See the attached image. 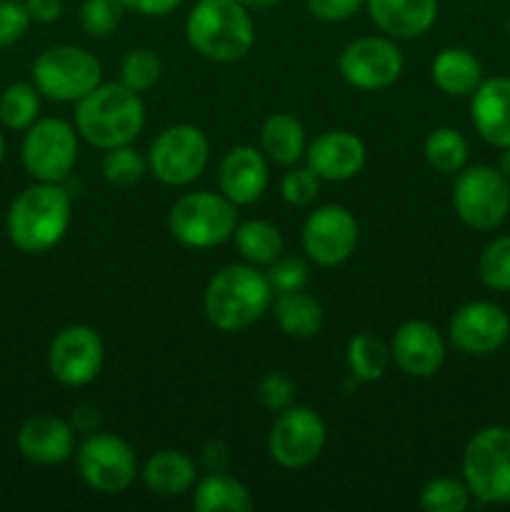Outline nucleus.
Wrapping results in <instances>:
<instances>
[{
  "label": "nucleus",
  "instance_id": "f257e3e1",
  "mask_svg": "<svg viewBox=\"0 0 510 512\" xmlns=\"http://www.w3.org/2000/svg\"><path fill=\"white\" fill-rule=\"evenodd\" d=\"M275 290L258 265L233 263L220 268L205 288V318L223 333H238L270 310Z\"/></svg>",
  "mask_w": 510,
  "mask_h": 512
},
{
  "label": "nucleus",
  "instance_id": "f03ea898",
  "mask_svg": "<svg viewBox=\"0 0 510 512\" xmlns=\"http://www.w3.org/2000/svg\"><path fill=\"white\" fill-rule=\"evenodd\" d=\"M145 125V105L135 90L123 83H100L93 93L78 100L75 130L98 150L130 145Z\"/></svg>",
  "mask_w": 510,
  "mask_h": 512
},
{
  "label": "nucleus",
  "instance_id": "7ed1b4c3",
  "mask_svg": "<svg viewBox=\"0 0 510 512\" xmlns=\"http://www.w3.org/2000/svg\"><path fill=\"white\" fill-rule=\"evenodd\" d=\"M70 195L60 183H35L13 200L8 210V238L23 253H45L70 228Z\"/></svg>",
  "mask_w": 510,
  "mask_h": 512
},
{
  "label": "nucleus",
  "instance_id": "20e7f679",
  "mask_svg": "<svg viewBox=\"0 0 510 512\" xmlns=\"http://www.w3.org/2000/svg\"><path fill=\"white\" fill-rule=\"evenodd\" d=\"M185 38L203 58L235 63L253 48L255 25L238 0H198L185 20Z\"/></svg>",
  "mask_w": 510,
  "mask_h": 512
},
{
  "label": "nucleus",
  "instance_id": "39448f33",
  "mask_svg": "<svg viewBox=\"0 0 510 512\" xmlns=\"http://www.w3.org/2000/svg\"><path fill=\"white\" fill-rule=\"evenodd\" d=\"M463 480L480 503H510V428L488 425L468 440L463 450Z\"/></svg>",
  "mask_w": 510,
  "mask_h": 512
},
{
  "label": "nucleus",
  "instance_id": "423d86ee",
  "mask_svg": "<svg viewBox=\"0 0 510 512\" xmlns=\"http://www.w3.org/2000/svg\"><path fill=\"white\" fill-rule=\"evenodd\" d=\"M238 205L230 203L223 193H188L173 205L168 215V228L185 248L205 250L223 245L233 238L238 228Z\"/></svg>",
  "mask_w": 510,
  "mask_h": 512
},
{
  "label": "nucleus",
  "instance_id": "0eeeda50",
  "mask_svg": "<svg viewBox=\"0 0 510 512\" xmlns=\"http://www.w3.org/2000/svg\"><path fill=\"white\" fill-rule=\"evenodd\" d=\"M103 80L100 60L78 45H55L33 63V83L40 95L58 103H78Z\"/></svg>",
  "mask_w": 510,
  "mask_h": 512
},
{
  "label": "nucleus",
  "instance_id": "6e6552de",
  "mask_svg": "<svg viewBox=\"0 0 510 512\" xmlns=\"http://www.w3.org/2000/svg\"><path fill=\"white\" fill-rule=\"evenodd\" d=\"M453 208L473 230H493L510 213V183L498 168H463L453 185Z\"/></svg>",
  "mask_w": 510,
  "mask_h": 512
},
{
  "label": "nucleus",
  "instance_id": "1a4fd4ad",
  "mask_svg": "<svg viewBox=\"0 0 510 512\" xmlns=\"http://www.w3.org/2000/svg\"><path fill=\"white\" fill-rule=\"evenodd\" d=\"M20 158L38 183H63L78 163V133L60 118L35 120L25 130Z\"/></svg>",
  "mask_w": 510,
  "mask_h": 512
},
{
  "label": "nucleus",
  "instance_id": "9d476101",
  "mask_svg": "<svg viewBox=\"0 0 510 512\" xmlns=\"http://www.w3.org/2000/svg\"><path fill=\"white\" fill-rule=\"evenodd\" d=\"M210 143L195 125L180 123L165 128L153 140L148 153V170L165 185H190L208 168Z\"/></svg>",
  "mask_w": 510,
  "mask_h": 512
},
{
  "label": "nucleus",
  "instance_id": "9b49d317",
  "mask_svg": "<svg viewBox=\"0 0 510 512\" xmlns=\"http://www.w3.org/2000/svg\"><path fill=\"white\" fill-rule=\"evenodd\" d=\"M78 470L95 493L118 495L138 475V455L128 440L113 433H93L78 448Z\"/></svg>",
  "mask_w": 510,
  "mask_h": 512
},
{
  "label": "nucleus",
  "instance_id": "f8f14e48",
  "mask_svg": "<svg viewBox=\"0 0 510 512\" xmlns=\"http://www.w3.org/2000/svg\"><path fill=\"white\" fill-rule=\"evenodd\" d=\"M325 438H328V430L313 408L290 405L283 413H278L270 428L268 453L280 468H308L323 453Z\"/></svg>",
  "mask_w": 510,
  "mask_h": 512
},
{
  "label": "nucleus",
  "instance_id": "ddd939ff",
  "mask_svg": "<svg viewBox=\"0 0 510 512\" xmlns=\"http://www.w3.org/2000/svg\"><path fill=\"white\" fill-rule=\"evenodd\" d=\"M105 348L100 335L88 325H68L53 338L48 350V368L58 383L80 388L98 378Z\"/></svg>",
  "mask_w": 510,
  "mask_h": 512
},
{
  "label": "nucleus",
  "instance_id": "4468645a",
  "mask_svg": "<svg viewBox=\"0 0 510 512\" xmlns=\"http://www.w3.org/2000/svg\"><path fill=\"white\" fill-rule=\"evenodd\" d=\"M340 75L358 90L390 88L403 73V53L390 38H358L340 53Z\"/></svg>",
  "mask_w": 510,
  "mask_h": 512
},
{
  "label": "nucleus",
  "instance_id": "2eb2a0df",
  "mask_svg": "<svg viewBox=\"0 0 510 512\" xmlns=\"http://www.w3.org/2000/svg\"><path fill=\"white\" fill-rule=\"evenodd\" d=\"M358 245V223L343 205H323L303 225V250L315 265L335 268L353 255Z\"/></svg>",
  "mask_w": 510,
  "mask_h": 512
},
{
  "label": "nucleus",
  "instance_id": "dca6fc26",
  "mask_svg": "<svg viewBox=\"0 0 510 512\" xmlns=\"http://www.w3.org/2000/svg\"><path fill=\"white\" fill-rule=\"evenodd\" d=\"M450 343L465 355H490L505 345L510 335V318L490 300H473L460 305L450 318Z\"/></svg>",
  "mask_w": 510,
  "mask_h": 512
},
{
  "label": "nucleus",
  "instance_id": "f3484780",
  "mask_svg": "<svg viewBox=\"0 0 510 512\" xmlns=\"http://www.w3.org/2000/svg\"><path fill=\"white\" fill-rule=\"evenodd\" d=\"M390 358L410 378H433L445 363V340L435 325L408 320L390 340Z\"/></svg>",
  "mask_w": 510,
  "mask_h": 512
},
{
  "label": "nucleus",
  "instance_id": "a211bd4d",
  "mask_svg": "<svg viewBox=\"0 0 510 512\" xmlns=\"http://www.w3.org/2000/svg\"><path fill=\"white\" fill-rule=\"evenodd\" d=\"M305 165L320 180L343 183L363 170L365 145L358 135L348 130H328L305 148Z\"/></svg>",
  "mask_w": 510,
  "mask_h": 512
},
{
  "label": "nucleus",
  "instance_id": "6ab92c4d",
  "mask_svg": "<svg viewBox=\"0 0 510 512\" xmlns=\"http://www.w3.org/2000/svg\"><path fill=\"white\" fill-rule=\"evenodd\" d=\"M268 163L253 145H235L220 160V193L235 205H253L268 188Z\"/></svg>",
  "mask_w": 510,
  "mask_h": 512
},
{
  "label": "nucleus",
  "instance_id": "aec40b11",
  "mask_svg": "<svg viewBox=\"0 0 510 512\" xmlns=\"http://www.w3.org/2000/svg\"><path fill=\"white\" fill-rule=\"evenodd\" d=\"M18 450L38 465H60L75 453V433L55 415H35L18 430Z\"/></svg>",
  "mask_w": 510,
  "mask_h": 512
},
{
  "label": "nucleus",
  "instance_id": "412c9836",
  "mask_svg": "<svg viewBox=\"0 0 510 512\" xmlns=\"http://www.w3.org/2000/svg\"><path fill=\"white\" fill-rule=\"evenodd\" d=\"M470 118L485 143L495 148L510 145V78H488L470 100Z\"/></svg>",
  "mask_w": 510,
  "mask_h": 512
},
{
  "label": "nucleus",
  "instance_id": "4be33fe9",
  "mask_svg": "<svg viewBox=\"0 0 510 512\" xmlns=\"http://www.w3.org/2000/svg\"><path fill=\"white\" fill-rule=\"evenodd\" d=\"M365 8L388 38H418L438 20V0H365Z\"/></svg>",
  "mask_w": 510,
  "mask_h": 512
},
{
  "label": "nucleus",
  "instance_id": "5701e85b",
  "mask_svg": "<svg viewBox=\"0 0 510 512\" xmlns=\"http://www.w3.org/2000/svg\"><path fill=\"white\" fill-rule=\"evenodd\" d=\"M433 83L450 98H465L478 90L483 83V65L470 50L465 48H445L440 50L430 65Z\"/></svg>",
  "mask_w": 510,
  "mask_h": 512
},
{
  "label": "nucleus",
  "instance_id": "b1692460",
  "mask_svg": "<svg viewBox=\"0 0 510 512\" xmlns=\"http://www.w3.org/2000/svg\"><path fill=\"white\" fill-rule=\"evenodd\" d=\"M143 480L150 493L160 498H178L188 493L198 480L195 460L180 450H160L145 463Z\"/></svg>",
  "mask_w": 510,
  "mask_h": 512
},
{
  "label": "nucleus",
  "instance_id": "393cba45",
  "mask_svg": "<svg viewBox=\"0 0 510 512\" xmlns=\"http://www.w3.org/2000/svg\"><path fill=\"white\" fill-rule=\"evenodd\" d=\"M260 145L273 163L290 168L300 158H305V148H308L303 123L290 113L270 115L260 128Z\"/></svg>",
  "mask_w": 510,
  "mask_h": 512
},
{
  "label": "nucleus",
  "instance_id": "a878e982",
  "mask_svg": "<svg viewBox=\"0 0 510 512\" xmlns=\"http://www.w3.org/2000/svg\"><path fill=\"white\" fill-rule=\"evenodd\" d=\"M193 508L198 512H250L255 508V500L240 480L210 473L195 485Z\"/></svg>",
  "mask_w": 510,
  "mask_h": 512
},
{
  "label": "nucleus",
  "instance_id": "bb28decb",
  "mask_svg": "<svg viewBox=\"0 0 510 512\" xmlns=\"http://www.w3.org/2000/svg\"><path fill=\"white\" fill-rule=\"evenodd\" d=\"M275 320L280 330L290 338H313L323 328V308L315 298H310L303 290L293 293H278L273 300Z\"/></svg>",
  "mask_w": 510,
  "mask_h": 512
},
{
  "label": "nucleus",
  "instance_id": "cd10ccee",
  "mask_svg": "<svg viewBox=\"0 0 510 512\" xmlns=\"http://www.w3.org/2000/svg\"><path fill=\"white\" fill-rule=\"evenodd\" d=\"M233 238L243 260L250 265H270L283 253V233L268 220L240 223Z\"/></svg>",
  "mask_w": 510,
  "mask_h": 512
},
{
  "label": "nucleus",
  "instance_id": "c85d7f7f",
  "mask_svg": "<svg viewBox=\"0 0 510 512\" xmlns=\"http://www.w3.org/2000/svg\"><path fill=\"white\" fill-rule=\"evenodd\" d=\"M345 360H348V373L355 383H375L388 370L390 348L373 333H358L350 338Z\"/></svg>",
  "mask_w": 510,
  "mask_h": 512
},
{
  "label": "nucleus",
  "instance_id": "c756f323",
  "mask_svg": "<svg viewBox=\"0 0 510 512\" xmlns=\"http://www.w3.org/2000/svg\"><path fill=\"white\" fill-rule=\"evenodd\" d=\"M468 153V140L455 128H435L423 145L425 160L438 173H460L468 163Z\"/></svg>",
  "mask_w": 510,
  "mask_h": 512
},
{
  "label": "nucleus",
  "instance_id": "7c9ffc66",
  "mask_svg": "<svg viewBox=\"0 0 510 512\" xmlns=\"http://www.w3.org/2000/svg\"><path fill=\"white\" fill-rule=\"evenodd\" d=\"M40 115V93L35 85L13 83L0 95V120L10 130H28Z\"/></svg>",
  "mask_w": 510,
  "mask_h": 512
},
{
  "label": "nucleus",
  "instance_id": "2f4dec72",
  "mask_svg": "<svg viewBox=\"0 0 510 512\" xmlns=\"http://www.w3.org/2000/svg\"><path fill=\"white\" fill-rule=\"evenodd\" d=\"M478 278L485 288L510 293V235L490 240L478 260Z\"/></svg>",
  "mask_w": 510,
  "mask_h": 512
},
{
  "label": "nucleus",
  "instance_id": "473e14b6",
  "mask_svg": "<svg viewBox=\"0 0 510 512\" xmlns=\"http://www.w3.org/2000/svg\"><path fill=\"white\" fill-rule=\"evenodd\" d=\"M470 490L465 480L435 478L420 490V508L425 512H463L470 505Z\"/></svg>",
  "mask_w": 510,
  "mask_h": 512
},
{
  "label": "nucleus",
  "instance_id": "72a5a7b5",
  "mask_svg": "<svg viewBox=\"0 0 510 512\" xmlns=\"http://www.w3.org/2000/svg\"><path fill=\"white\" fill-rule=\"evenodd\" d=\"M148 173V158L138 153L130 145H118V148L105 150L103 158V178L110 185L118 188H130V185L140 183L143 175Z\"/></svg>",
  "mask_w": 510,
  "mask_h": 512
},
{
  "label": "nucleus",
  "instance_id": "f704fd0d",
  "mask_svg": "<svg viewBox=\"0 0 510 512\" xmlns=\"http://www.w3.org/2000/svg\"><path fill=\"white\" fill-rule=\"evenodd\" d=\"M160 75H163V60L150 48L130 50L123 58V65H120V83L125 88L135 90V93L153 88Z\"/></svg>",
  "mask_w": 510,
  "mask_h": 512
},
{
  "label": "nucleus",
  "instance_id": "c9c22d12",
  "mask_svg": "<svg viewBox=\"0 0 510 512\" xmlns=\"http://www.w3.org/2000/svg\"><path fill=\"white\" fill-rule=\"evenodd\" d=\"M123 0H83L80 5V25L90 38H108L123 20Z\"/></svg>",
  "mask_w": 510,
  "mask_h": 512
},
{
  "label": "nucleus",
  "instance_id": "e433bc0d",
  "mask_svg": "<svg viewBox=\"0 0 510 512\" xmlns=\"http://www.w3.org/2000/svg\"><path fill=\"white\" fill-rule=\"evenodd\" d=\"M320 193V178L313 170L305 165V168H290L288 173L280 180V195H283L285 203L295 205V208H303L310 205Z\"/></svg>",
  "mask_w": 510,
  "mask_h": 512
},
{
  "label": "nucleus",
  "instance_id": "4c0bfd02",
  "mask_svg": "<svg viewBox=\"0 0 510 512\" xmlns=\"http://www.w3.org/2000/svg\"><path fill=\"white\" fill-rule=\"evenodd\" d=\"M308 265L298 258H278L270 263L268 275L270 285L275 293H293V290H303L308 283Z\"/></svg>",
  "mask_w": 510,
  "mask_h": 512
},
{
  "label": "nucleus",
  "instance_id": "58836bf2",
  "mask_svg": "<svg viewBox=\"0 0 510 512\" xmlns=\"http://www.w3.org/2000/svg\"><path fill=\"white\" fill-rule=\"evenodd\" d=\"M30 15L20 0H0V48L18 43L30 28Z\"/></svg>",
  "mask_w": 510,
  "mask_h": 512
},
{
  "label": "nucleus",
  "instance_id": "ea45409f",
  "mask_svg": "<svg viewBox=\"0 0 510 512\" xmlns=\"http://www.w3.org/2000/svg\"><path fill=\"white\" fill-rule=\"evenodd\" d=\"M258 400L268 410L275 413H283L285 408H290L295 400V385L288 375L283 373H268L258 383Z\"/></svg>",
  "mask_w": 510,
  "mask_h": 512
},
{
  "label": "nucleus",
  "instance_id": "a19ab883",
  "mask_svg": "<svg viewBox=\"0 0 510 512\" xmlns=\"http://www.w3.org/2000/svg\"><path fill=\"white\" fill-rule=\"evenodd\" d=\"M310 13L318 20L325 23H343V20L353 18L360 8L365 5V0H305Z\"/></svg>",
  "mask_w": 510,
  "mask_h": 512
},
{
  "label": "nucleus",
  "instance_id": "79ce46f5",
  "mask_svg": "<svg viewBox=\"0 0 510 512\" xmlns=\"http://www.w3.org/2000/svg\"><path fill=\"white\" fill-rule=\"evenodd\" d=\"M183 0H123L125 10L145 15V18H163V15L173 13Z\"/></svg>",
  "mask_w": 510,
  "mask_h": 512
},
{
  "label": "nucleus",
  "instance_id": "37998d69",
  "mask_svg": "<svg viewBox=\"0 0 510 512\" xmlns=\"http://www.w3.org/2000/svg\"><path fill=\"white\" fill-rule=\"evenodd\" d=\"M33 23L48 25L63 15V0H23Z\"/></svg>",
  "mask_w": 510,
  "mask_h": 512
},
{
  "label": "nucleus",
  "instance_id": "c03bdc74",
  "mask_svg": "<svg viewBox=\"0 0 510 512\" xmlns=\"http://www.w3.org/2000/svg\"><path fill=\"white\" fill-rule=\"evenodd\" d=\"M243 8H248L250 13H260V10H270L273 5H278L280 0H238Z\"/></svg>",
  "mask_w": 510,
  "mask_h": 512
},
{
  "label": "nucleus",
  "instance_id": "a18cd8bd",
  "mask_svg": "<svg viewBox=\"0 0 510 512\" xmlns=\"http://www.w3.org/2000/svg\"><path fill=\"white\" fill-rule=\"evenodd\" d=\"M500 150H503V153H500L498 170L505 175V180H508V183H510V145H508V148H500Z\"/></svg>",
  "mask_w": 510,
  "mask_h": 512
},
{
  "label": "nucleus",
  "instance_id": "49530a36",
  "mask_svg": "<svg viewBox=\"0 0 510 512\" xmlns=\"http://www.w3.org/2000/svg\"><path fill=\"white\" fill-rule=\"evenodd\" d=\"M3 158H5V138L3 133H0V163H3Z\"/></svg>",
  "mask_w": 510,
  "mask_h": 512
},
{
  "label": "nucleus",
  "instance_id": "de8ad7c7",
  "mask_svg": "<svg viewBox=\"0 0 510 512\" xmlns=\"http://www.w3.org/2000/svg\"><path fill=\"white\" fill-rule=\"evenodd\" d=\"M508 38H510V18H508Z\"/></svg>",
  "mask_w": 510,
  "mask_h": 512
},
{
  "label": "nucleus",
  "instance_id": "09e8293b",
  "mask_svg": "<svg viewBox=\"0 0 510 512\" xmlns=\"http://www.w3.org/2000/svg\"><path fill=\"white\" fill-rule=\"evenodd\" d=\"M508 340H510V335H508Z\"/></svg>",
  "mask_w": 510,
  "mask_h": 512
}]
</instances>
